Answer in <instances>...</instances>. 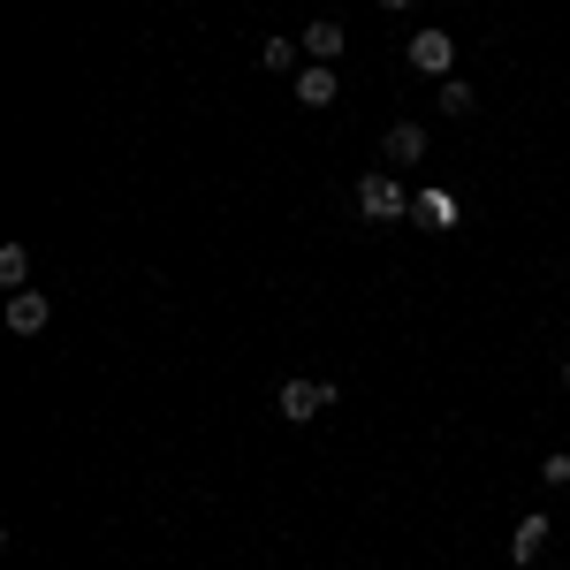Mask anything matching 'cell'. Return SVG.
<instances>
[{
	"label": "cell",
	"instance_id": "cell-1",
	"mask_svg": "<svg viewBox=\"0 0 570 570\" xmlns=\"http://www.w3.org/2000/svg\"><path fill=\"white\" fill-rule=\"evenodd\" d=\"M327 403H335V381H297V373H289V381L274 389V411H282L289 426H305V419H320Z\"/></svg>",
	"mask_w": 570,
	"mask_h": 570
},
{
	"label": "cell",
	"instance_id": "cell-2",
	"mask_svg": "<svg viewBox=\"0 0 570 570\" xmlns=\"http://www.w3.org/2000/svg\"><path fill=\"white\" fill-rule=\"evenodd\" d=\"M357 214L365 220H403L411 214V190H403L395 176H365L357 183Z\"/></svg>",
	"mask_w": 570,
	"mask_h": 570
},
{
	"label": "cell",
	"instance_id": "cell-3",
	"mask_svg": "<svg viewBox=\"0 0 570 570\" xmlns=\"http://www.w3.org/2000/svg\"><path fill=\"white\" fill-rule=\"evenodd\" d=\"M46 320H53V297H46V289H16V297H8V327H16V335H46Z\"/></svg>",
	"mask_w": 570,
	"mask_h": 570
},
{
	"label": "cell",
	"instance_id": "cell-4",
	"mask_svg": "<svg viewBox=\"0 0 570 570\" xmlns=\"http://www.w3.org/2000/svg\"><path fill=\"white\" fill-rule=\"evenodd\" d=\"M297 46H305L312 61H327V69H335L351 39H343V23H335V16H312V23H305V39H297Z\"/></svg>",
	"mask_w": 570,
	"mask_h": 570
},
{
	"label": "cell",
	"instance_id": "cell-5",
	"mask_svg": "<svg viewBox=\"0 0 570 570\" xmlns=\"http://www.w3.org/2000/svg\"><path fill=\"white\" fill-rule=\"evenodd\" d=\"M449 61H456V39H449V31H419V39H411V69L449 77Z\"/></svg>",
	"mask_w": 570,
	"mask_h": 570
},
{
	"label": "cell",
	"instance_id": "cell-6",
	"mask_svg": "<svg viewBox=\"0 0 570 570\" xmlns=\"http://www.w3.org/2000/svg\"><path fill=\"white\" fill-rule=\"evenodd\" d=\"M381 153H389V168H419V160H426V130H419V122H395V130L381 137Z\"/></svg>",
	"mask_w": 570,
	"mask_h": 570
},
{
	"label": "cell",
	"instance_id": "cell-7",
	"mask_svg": "<svg viewBox=\"0 0 570 570\" xmlns=\"http://www.w3.org/2000/svg\"><path fill=\"white\" fill-rule=\"evenodd\" d=\"M335 69L327 61H312V69H297V107H335Z\"/></svg>",
	"mask_w": 570,
	"mask_h": 570
},
{
	"label": "cell",
	"instance_id": "cell-8",
	"mask_svg": "<svg viewBox=\"0 0 570 570\" xmlns=\"http://www.w3.org/2000/svg\"><path fill=\"white\" fill-rule=\"evenodd\" d=\"M540 548H548V518H540V510H532L525 525L510 532V563H540Z\"/></svg>",
	"mask_w": 570,
	"mask_h": 570
},
{
	"label": "cell",
	"instance_id": "cell-9",
	"mask_svg": "<svg viewBox=\"0 0 570 570\" xmlns=\"http://www.w3.org/2000/svg\"><path fill=\"white\" fill-rule=\"evenodd\" d=\"M434 107H441V115H472V85H464V77H441Z\"/></svg>",
	"mask_w": 570,
	"mask_h": 570
},
{
	"label": "cell",
	"instance_id": "cell-10",
	"mask_svg": "<svg viewBox=\"0 0 570 570\" xmlns=\"http://www.w3.org/2000/svg\"><path fill=\"white\" fill-rule=\"evenodd\" d=\"M0 282H8V289H23V282H31V252H23V244H8V252H0Z\"/></svg>",
	"mask_w": 570,
	"mask_h": 570
},
{
	"label": "cell",
	"instance_id": "cell-11",
	"mask_svg": "<svg viewBox=\"0 0 570 570\" xmlns=\"http://www.w3.org/2000/svg\"><path fill=\"white\" fill-rule=\"evenodd\" d=\"M297 53H305V46H289V39H266V46H259V69H274V77H282V69H297Z\"/></svg>",
	"mask_w": 570,
	"mask_h": 570
},
{
	"label": "cell",
	"instance_id": "cell-12",
	"mask_svg": "<svg viewBox=\"0 0 570 570\" xmlns=\"http://www.w3.org/2000/svg\"><path fill=\"white\" fill-rule=\"evenodd\" d=\"M540 480H548V487H570V449H556V456H540Z\"/></svg>",
	"mask_w": 570,
	"mask_h": 570
},
{
	"label": "cell",
	"instance_id": "cell-13",
	"mask_svg": "<svg viewBox=\"0 0 570 570\" xmlns=\"http://www.w3.org/2000/svg\"><path fill=\"white\" fill-rule=\"evenodd\" d=\"M381 8H411V0H381Z\"/></svg>",
	"mask_w": 570,
	"mask_h": 570
},
{
	"label": "cell",
	"instance_id": "cell-14",
	"mask_svg": "<svg viewBox=\"0 0 570 570\" xmlns=\"http://www.w3.org/2000/svg\"><path fill=\"white\" fill-rule=\"evenodd\" d=\"M563 389H570V357H563Z\"/></svg>",
	"mask_w": 570,
	"mask_h": 570
}]
</instances>
